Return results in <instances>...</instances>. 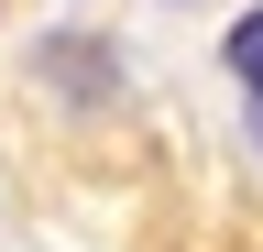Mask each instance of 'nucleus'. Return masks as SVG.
I'll return each mask as SVG.
<instances>
[{"label": "nucleus", "mask_w": 263, "mask_h": 252, "mask_svg": "<svg viewBox=\"0 0 263 252\" xmlns=\"http://www.w3.org/2000/svg\"><path fill=\"white\" fill-rule=\"evenodd\" d=\"M252 132H263V110H252Z\"/></svg>", "instance_id": "nucleus-2"}, {"label": "nucleus", "mask_w": 263, "mask_h": 252, "mask_svg": "<svg viewBox=\"0 0 263 252\" xmlns=\"http://www.w3.org/2000/svg\"><path fill=\"white\" fill-rule=\"evenodd\" d=\"M219 66L241 77V88H252V110H263V0H252L241 22H230V44H219Z\"/></svg>", "instance_id": "nucleus-1"}]
</instances>
